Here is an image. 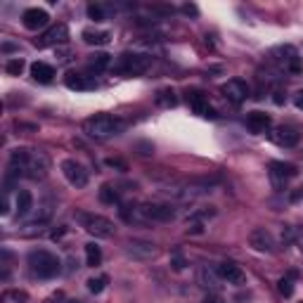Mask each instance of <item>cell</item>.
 <instances>
[{
	"instance_id": "obj_22",
	"label": "cell",
	"mask_w": 303,
	"mask_h": 303,
	"mask_svg": "<svg viewBox=\"0 0 303 303\" xmlns=\"http://www.w3.org/2000/svg\"><path fill=\"white\" fill-rule=\"evenodd\" d=\"M218 272L216 270H211L209 266H204V268H199V272H197V282L201 287H206V289H213V287H218Z\"/></svg>"
},
{
	"instance_id": "obj_36",
	"label": "cell",
	"mask_w": 303,
	"mask_h": 303,
	"mask_svg": "<svg viewBox=\"0 0 303 303\" xmlns=\"http://www.w3.org/2000/svg\"><path fill=\"white\" fill-rule=\"evenodd\" d=\"M0 213L7 216L10 213V201H7V192H3V201H0Z\"/></svg>"
},
{
	"instance_id": "obj_3",
	"label": "cell",
	"mask_w": 303,
	"mask_h": 303,
	"mask_svg": "<svg viewBox=\"0 0 303 303\" xmlns=\"http://www.w3.org/2000/svg\"><path fill=\"white\" fill-rule=\"evenodd\" d=\"M124 128V121L112 114H97V116H90L83 124V133L93 140H109V137L118 135Z\"/></svg>"
},
{
	"instance_id": "obj_33",
	"label": "cell",
	"mask_w": 303,
	"mask_h": 303,
	"mask_svg": "<svg viewBox=\"0 0 303 303\" xmlns=\"http://www.w3.org/2000/svg\"><path fill=\"white\" fill-rule=\"evenodd\" d=\"M171 266H173V270H185L187 268V260H185V256L180 254V251H173V260H171Z\"/></svg>"
},
{
	"instance_id": "obj_1",
	"label": "cell",
	"mask_w": 303,
	"mask_h": 303,
	"mask_svg": "<svg viewBox=\"0 0 303 303\" xmlns=\"http://www.w3.org/2000/svg\"><path fill=\"white\" fill-rule=\"evenodd\" d=\"M10 173H14L17 178L43 180L50 173V156L41 149L17 147L10 154Z\"/></svg>"
},
{
	"instance_id": "obj_42",
	"label": "cell",
	"mask_w": 303,
	"mask_h": 303,
	"mask_svg": "<svg viewBox=\"0 0 303 303\" xmlns=\"http://www.w3.org/2000/svg\"><path fill=\"white\" fill-rule=\"evenodd\" d=\"M294 105H296L298 109H303V90H301V93H296V99H294Z\"/></svg>"
},
{
	"instance_id": "obj_11",
	"label": "cell",
	"mask_w": 303,
	"mask_h": 303,
	"mask_svg": "<svg viewBox=\"0 0 303 303\" xmlns=\"http://www.w3.org/2000/svg\"><path fill=\"white\" fill-rule=\"evenodd\" d=\"M62 173L69 180V185L74 187H86L88 185V171L83 168V164H78L76 159H64L62 161Z\"/></svg>"
},
{
	"instance_id": "obj_28",
	"label": "cell",
	"mask_w": 303,
	"mask_h": 303,
	"mask_svg": "<svg viewBox=\"0 0 303 303\" xmlns=\"http://www.w3.org/2000/svg\"><path fill=\"white\" fill-rule=\"evenodd\" d=\"M29 301V294L22 289H7L3 291V303H26Z\"/></svg>"
},
{
	"instance_id": "obj_29",
	"label": "cell",
	"mask_w": 303,
	"mask_h": 303,
	"mask_svg": "<svg viewBox=\"0 0 303 303\" xmlns=\"http://www.w3.org/2000/svg\"><path fill=\"white\" fill-rule=\"evenodd\" d=\"M107 282H109V277H107V275L90 277V279H88V291H90V294H99V291L107 287Z\"/></svg>"
},
{
	"instance_id": "obj_24",
	"label": "cell",
	"mask_w": 303,
	"mask_h": 303,
	"mask_svg": "<svg viewBox=\"0 0 303 303\" xmlns=\"http://www.w3.org/2000/svg\"><path fill=\"white\" fill-rule=\"evenodd\" d=\"M90 69L93 71H105V69L112 67V55H107V52H95V55H90Z\"/></svg>"
},
{
	"instance_id": "obj_15",
	"label": "cell",
	"mask_w": 303,
	"mask_h": 303,
	"mask_svg": "<svg viewBox=\"0 0 303 303\" xmlns=\"http://www.w3.org/2000/svg\"><path fill=\"white\" fill-rule=\"evenodd\" d=\"M48 22H50V14L45 12V10H41V7H29V10H24V14H22V24H24L29 31L43 29V26H48Z\"/></svg>"
},
{
	"instance_id": "obj_41",
	"label": "cell",
	"mask_w": 303,
	"mask_h": 303,
	"mask_svg": "<svg viewBox=\"0 0 303 303\" xmlns=\"http://www.w3.org/2000/svg\"><path fill=\"white\" fill-rule=\"evenodd\" d=\"M301 197H303V187H301V190H296V192H291V194H289L291 201H298Z\"/></svg>"
},
{
	"instance_id": "obj_34",
	"label": "cell",
	"mask_w": 303,
	"mask_h": 303,
	"mask_svg": "<svg viewBox=\"0 0 303 303\" xmlns=\"http://www.w3.org/2000/svg\"><path fill=\"white\" fill-rule=\"evenodd\" d=\"M187 232H190V235H201V232H204V223H199V220H192L190 228H187Z\"/></svg>"
},
{
	"instance_id": "obj_25",
	"label": "cell",
	"mask_w": 303,
	"mask_h": 303,
	"mask_svg": "<svg viewBox=\"0 0 303 303\" xmlns=\"http://www.w3.org/2000/svg\"><path fill=\"white\" fill-rule=\"evenodd\" d=\"M156 105L159 107H166V109H171V107L178 105V97H175V93L171 90V88H161L159 93H156Z\"/></svg>"
},
{
	"instance_id": "obj_31",
	"label": "cell",
	"mask_w": 303,
	"mask_h": 303,
	"mask_svg": "<svg viewBox=\"0 0 303 303\" xmlns=\"http://www.w3.org/2000/svg\"><path fill=\"white\" fill-rule=\"evenodd\" d=\"M5 71H7L10 76H19L22 71H24V59H19V57L10 59V62L5 64Z\"/></svg>"
},
{
	"instance_id": "obj_13",
	"label": "cell",
	"mask_w": 303,
	"mask_h": 303,
	"mask_svg": "<svg viewBox=\"0 0 303 303\" xmlns=\"http://www.w3.org/2000/svg\"><path fill=\"white\" fill-rule=\"evenodd\" d=\"M218 277L223 279V282H228V285H244L247 282V275H244V270H241L237 263H232V260H223V263H218L216 268Z\"/></svg>"
},
{
	"instance_id": "obj_40",
	"label": "cell",
	"mask_w": 303,
	"mask_h": 303,
	"mask_svg": "<svg viewBox=\"0 0 303 303\" xmlns=\"http://www.w3.org/2000/svg\"><path fill=\"white\" fill-rule=\"evenodd\" d=\"M285 93H282V90H275V97H272V102H275V105H285Z\"/></svg>"
},
{
	"instance_id": "obj_27",
	"label": "cell",
	"mask_w": 303,
	"mask_h": 303,
	"mask_svg": "<svg viewBox=\"0 0 303 303\" xmlns=\"http://www.w3.org/2000/svg\"><path fill=\"white\" fill-rule=\"evenodd\" d=\"M99 201L102 204H109V206H114V204H118V192L114 190L112 185H102L99 187Z\"/></svg>"
},
{
	"instance_id": "obj_17",
	"label": "cell",
	"mask_w": 303,
	"mask_h": 303,
	"mask_svg": "<svg viewBox=\"0 0 303 303\" xmlns=\"http://www.w3.org/2000/svg\"><path fill=\"white\" fill-rule=\"evenodd\" d=\"M270 140L279 147H294L298 143V133L291 126H279V128L270 130Z\"/></svg>"
},
{
	"instance_id": "obj_38",
	"label": "cell",
	"mask_w": 303,
	"mask_h": 303,
	"mask_svg": "<svg viewBox=\"0 0 303 303\" xmlns=\"http://www.w3.org/2000/svg\"><path fill=\"white\" fill-rule=\"evenodd\" d=\"M107 166L121 168V171H126V164H124V161H118V159H107Z\"/></svg>"
},
{
	"instance_id": "obj_19",
	"label": "cell",
	"mask_w": 303,
	"mask_h": 303,
	"mask_svg": "<svg viewBox=\"0 0 303 303\" xmlns=\"http://www.w3.org/2000/svg\"><path fill=\"white\" fill-rule=\"evenodd\" d=\"M31 76L33 80L38 83H50V80L55 78V67L48 62H33L31 64Z\"/></svg>"
},
{
	"instance_id": "obj_8",
	"label": "cell",
	"mask_w": 303,
	"mask_h": 303,
	"mask_svg": "<svg viewBox=\"0 0 303 303\" xmlns=\"http://www.w3.org/2000/svg\"><path fill=\"white\" fill-rule=\"evenodd\" d=\"M298 175V168L294 164H285V161H272L270 164V183L275 190H285L287 183Z\"/></svg>"
},
{
	"instance_id": "obj_12",
	"label": "cell",
	"mask_w": 303,
	"mask_h": 303,
	"mask_svg": "<svg viewBox=\"0 0 303 303\" xmlns=\"http://www.w3.org/2000/svg\"><path fill=\"white\" fill-rule=\"evenodd\" d=\"M67 41H69L67 24H57V26H52V29H48L41 38H36L33 45L43 50V48H52V45H62V43H67Z\"/></svg>"
},
{
	"instance_id": "obj_39",
	"label": "cell",
	"mask_w": 303,
	"mask_h": 303,
	"mask_svg": "<svg viewBox=\"0 0 303 303\" xmlns=\"http://www.w3.org/2000/svg\"><path fill=\"white\" fill-rule=\"evenodd\" d=\"M183 12H185V14H192V17H197L199 10H197V5H183Z\"/></svg>"
},
{
	"instance_id": "obj_14",
	"label": "cell",
	"mask_w": 303,
	"mask_h": 303,
	"mask_svg": "<svg viewBox=\"0 0 303 303\" xmlns=\"http://www.w3.org/2000/svg\"><path fill=\"white\" fill-rule=\"evenodd\" d=\"M187 102H190L192 112L199 114V116H204V118H216L218 116V114L211 109L209 99H206V95L201 93V90H190V93H187Z\"/></svg>"
},
{
	"instance_id": "obj_35",
	"label": "cell",
	"mask_w": 303,
	"mask_h": 303,
	"mask_svg": "<svg viewBox=\"0 0 303 303\" xmlns=\"http://www.w3.org/2000/svg\"><path fill=\"white\" fill-rule=\"evenodd\" d=\"M201 303H225V298L220 296V294H216V291H211V294H206L204 301Z\"/></svg>"
},
{
	"instance_id": "obj_23",
	"label": "cell",
	"mask_w": 303,
	"mask_h": 303,
	"mask_svg": "<svg viewBox=\"0 0 303 303\" xmlns=\"http://www.w3.org/2000/svg\"><path fill=\"white\" fill-rule=\"evenodd\" d=\"M64 86H67L69 90H88V88H93V83H88L86 76L76 74V71H69V74L64 76Z\"/></svg>"
},
{
	"instance_id": "obj_32",
	"label": "cell",
	"mask_w": 303,
	"mask_h": 303,
	"mask_svg": "<svg viewBox=\"0 0 303 303\" xmlns=\"http://www.w3.org/2000/svg\"><path fill=\"white\" fill-rule=\"evenodd\" d=\"M277 289H279V294L285 298H289L291 294H294V282H291V277H282L277 282Z\"/></svg>"
},
{
	"instance_id": "obj_16",
	"label": "cell",
	"mask_w": 303,
	"mask_h": 303,
	"mask_svg": "<svg viewBox=\"0 0 303 303\" xmlns=\"http://www.w3.org/2000/svg\"><path fill=\"white\" fill-rule=\"evenodd\" d=\"M126 254L137 258V260H147V258H154L156 256V247L152 241H145V239H130L128 244H126Z\"/></svg>"
},
{
	"instance_id": "obj_10",
	"label": "cell",
	"mask_w": 303,
	"mask_h": 303,
	"mask_svg": "<svg viewBox=\"0 0 303 303\" xmlns=\"http://www.w3.org/2000/svg\"><path fill=\"white\" fill-rule=\"evenodd\" d=\"M220 95L228 99L230 105H241L249 97V86L241 78H230L228 83L220 86Z\"/></svg>"
},
{
	"instance_id": "obj_9",
	"label": "cell",
	"mask_w": 303,
	"mask_h": 303,
	"mask_svg": "<svg viewBox=\"0 0 303 303\" xmlns=\"http://www.w3.org/2000/svg\"><path fill=\"white\" fill-rule=\"evenodd\" d=\"M249 244H251V249L260 251V254H275V249H277V241H275L272 232H270V230H266V228L251 230V235H249Z\"/></svg>"
},
{
	"instance_id": "obj_20",
	"label": "cell",
	"mask_w": 303,
	"mask_h": 303,
	"mask_svg": "<svg viewBox=\"0 0 303 303\" xmlns=\"http://www.w3.org/2000/svg\"><path fill=\"white\" fill-rule=\"evenodd\" d=\"M80 36H83V41L88 45H107L112 41V33L109 31H95V29H86Z\"/></svg>"
},
{
	"instance_id": "obj_7",
	"label": "cell",
	"mask_w": 303,
	"mask_h": 303,
	"mask_svg": "<svg viewBox=\"0 0 303 303\" xmlns=\"http://www.w3.org/2000/svg\"><path fill=\"white\" fill-rule=\"evenodd\" d=\"M272 62L279 64V67L289 71V74H298L301 71V57H298V50L294 45H279L270 52Z\"/></svg>"
},
{
	"instance_id": "obj_2",
	"label": "cell",
	"mask_w": 303,
	"mask_h": 303,
	"mask_svg": "<svg viewBox=\"0 0 303 303\" xmlns=\"http://www.w3.org/2000/svg\"><path fill=\"white\" fill-rule=\"evenodd\" d=\"M118 216L133 225L168 223L175 218V209L171 204H121Z\"/></svg>"
},
{
	"instance_id": "obj_4",
	"label": "cell",
	"mask_w": 303,
	"mask_h": 303,
	"mask_svg": "<svg viewBox=\"0 0 303 303\" xmlns=\"http://www.w3.org/2000/svg\"><path fill=\"white\" fill-rule=\"evenodd\" d=\"M29 268L36 277L41 279H52L62 272V260L57 258L52 251H45V249H36L29 254Z\"/></svg>"
},
{
	"instance_id": "obj_18",
	"label": "cell",
	"mask_w": 303,
	"mask_h": 303,
	"mask_svg": "<svg viewBox=\"0 0 303 303\" xmlns=\"http://www.w3.org/2000/svg\"><path fill=\"white\" fill-rule=\"evenodd\" d=\"M272 126V118L270 114L266 112H251L247 114V128L251 130V133H256V135H260V133H268Z\"/></svg>"
},
{
	"instance_id": "obj_37",
	"label": "cell",
	"mask_w": 303,
	"mask_h": 303,
	"mask_svg": "<svg viewBox=\"0 0 303 303\" xmlns=\"http://www.w3.org/2000/svg\"><path fill=\"white\" fill-rule=\"evenodd\" d=\"M64 235H67V225H59V230H55V232L50 235V239H52V241H57V239H62Z\"/></svg>"
},
{
	"instance_id": "obj_26",
	"label": "cell",
	"mask_w": 303,
	"mask_h": 303,
	"mask_svg": "<svg viewBox=\"0 0 303 303\" xmlns=\"http://www.w3.org/2000/svg\"><path fill=\"white\" fill-rule=\"evenodd\" d=\"M86 263L90 268H97L99 263H102V251H99V247L97 244H86Z\"/></svg>"
},
{
	"instance_id": "obj_5",
	"label": "cell",
	"mask_w": 303,
	"mask_h": 303,
	"mask_svg": "<svg viewBox=\"0 0 303 303\" xmlns=\"http://www.w3.org/2000/svg\"><path fill=\"white\" fill-rule=\"evenodd\" d=\"M76 220H78L80 228L86 230V232H90V235L97 237V239H109V237H114V232H116V225H114L109 218L97 216V213L76 211Z\"/></svg>"
},
{
	"instance_id": "obj_6",
	"label": "cell",
	"mask_w": 303,
	"mask_h": 303,
	"mask_svg": "<svg viewBox=\"0 0 303 303\" xmlns=\"http://www.w3.org/2000/svg\"><path fill=\"white\" fill-rule=\"evenodd\" d=\"M152 67V55L145 52H124L114 64V71L121 76H140Z\"/></svg>"
},
{
	"instance_id": "obj_43",
	"label": "cell",
	"mask_w": 303,
	"mask_h": 303,
	"mask_svg": "<svg viewBox=\"0 0 303 303\" xmlns=\"http://www.w3.org/2000/svg\"><path fill=\"white\" fill-rule=\"evenodd\" d=\"M14 50H19L17 45H12V43H3V52H14Z\"/></svg>"
},
{
	"instance_id": "obj_21",
	"label": "cell",
	"mask_w": 303,
	"mask_h": 303,
	"mask_svg": "<svg viewBox=\"0 0 303 303\" xmlns=\"http://www.w3.org/2000/svg\"><path fill=\"white\" fill-rule=\"evenodd\" d=\"M33 209V194L29 190H19L17 194V216L24 218L29 216V211Z\"/></svg>"
},
{
	"instance_id": "obj_30",
	"label": "cell",
	"mask_w": 303,
	"mask_h": 303,
	"mask_svg": "<svg viewBox=\"0 0 303 303\" xmlns=\"http://www.w3.org/2000/svg\"><path fill=\"white\" fill-rule=\"evenodd\" d=\"M88 17L93 19V22H105L107 19L105 5H88Z\"/></svg>"
}]
</instances>
